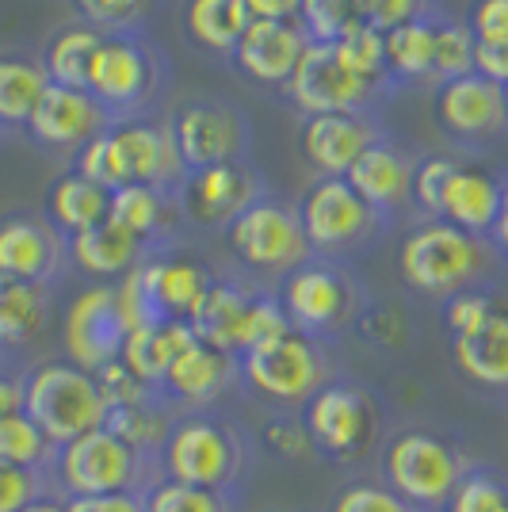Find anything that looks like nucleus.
I'll return each mask as SVG.
<instances>
[{
	"instance_id": "423d86ee",
	"label": "nucleus",
	"mask_w": 508,
	"mask_h": 512,
	"mask_svg": "<svg viewBox=\"0 0 508 512\" xmlns=\"http://www.w3.org/2000/svg\"><path fill=\"white\" fill-rule=\"evenodd\" d=\"M23 409L50 436V444H69L92 428H104L107 394L96 371L69 356H50L23 367Z\"/></svg>"
},
{
	"instance_id": "7c9ffc66",
	"label": "nucleus",
	"mask_w": 508,
	"mask_h": 512,
	"mask_svg": "<svg viewBox=\"0 0 508 512\" xmlns=\"http://www.w3.org/2000/svg\"><path fill=\"white\" fill-rule=\"evenodd\" d=\"M107 207H111V192H104L100 184L85 180L81 172H69L58 176L46 192V214H50V226L69 241V237L96 230L107 222Z\"/></svg>"
},
{
	"instance_id": "13d9d810",
	"label": "nucleus",
	"mask_w": 508,
	"mask_h": 512,
	"mask_svg": "<svg viewBox=\"0 0 508 512\" xmlns=\"http://www.w3.org/2000/svg\"><path fill=\"white\" fill-rule=\"evenodd\" d=\"M23 413V367H0V417Z\"/></svg>"
},
{
	"instance_id": "393cba45",
	"label": "nucleus",
	"mask_w": 508,
	"mask_h": 512,
	"mask_svg": "<svg viewBox=\"0 0 508 512\" xmlns=\"http://www.w3.org/2000/svg\"><path fill=\"white\" fill-rule=\"evenodd\" d=\"M256 291L260 287H249L237 276H214L211 291L203 295V302L195 306V314L188 321L191 333L199 341L230 352V356H241V333H245V318H249Z\"/></svg>"
},
{
	"instance_id": "ddd939ff",
	"label": "nucleus",
	"mask_w": 508,
	"mask_h": 512,
	"mask_svg": "<svg viewBox=\"0 0 508 512\" xmlns=\"http://www.w3.org/2000/svg\"><path fill=\"white\" fill-rule=\"evenodd\" d=\"M130 321L119 306L115 283H96L85 287L77 299L69 302L62 325L65 356L81 363L88 371H100L111 360H119L123 344H127Z\"/></svg>"
},
{
	"instance_id": "680f3d73",
	"label": "nucleus",
	"mask_w": 508,
	"mask_h": 512,
	"mask_svg": "<svg viewBox=\"0 0 508 512\" xmlns=\"http://www.w3.org/2000/svg\"><path fill=\"white\" fill-rule=\"evenodd\" d=\"M20 512H65V497H58V493H46V497H39V501H31L27 509Z\"/></svg>"
},
{
	"instance_id": "864d4df0",
	"label": "nucleus",
	"mask_w": 508,
	"mask_h": 512,
	"mask_svg": "<svg viewBox=\"0 0 508 512\" xmlns=\"http://www.w3.org/2000/svg\"><path fill=\"white\" fill-rule=\"evenodd\" d=\"M356 4H360V20L386 35L402 23L421 20L428 0H356Z\"/></svg>"
},
{
	"instance_id": "9b49d317",
	"label": "nucleus",
	"mask_w": 508,
	"mask_h": 512,
	"mask_svg": "<svg viewBox=\"0 0 508 512\" xmlns=\"http://www.w3.org/2000/svg\"><path fill=\"white\" fill-rule=\"evenodd\" d=\"M298 222L310 241V253L321 260H337V256L352 253L382 230V218L352 192V184L344 176H321L318 184L302 195Z\"/></svg>"
},
{
	"instance_id": "a18cd8bd",
	"label": "nucleus",
	"mask_w": 508,
	"mask_h": 512,
	"mask_svg": "<svg viewBox=\"0 0 508 512\" xmlns=\"http://www.w3.org/2000/svg\"><path fill=\"white\" fill-rule=\"evenodd\" d=\"M325 512H421V509H413L405 497H398L375 474H352L333 493V501H329Z\"/></svg>"
},
{
	"instance_id": "4c0bfd02",
	"label": "nucleus",
	"mask_w": 508,
	"mask_h": 512,
	"mask_svg": "<svg viewBox=\"0 0 508 512\" xmlns=\"http://www.w3.org/2000/svg\"><path fill=\"white\" fill-rule=\"evenodd\" d=\"M432 62H436V23L428 16L386 31V69L390 73L417 81V77H432Z\"/></svg>"
},
{
	"instance_id": "79ce46f5",
	"label": "nucleus",
	"mask_w": 508,
	"mask_h": 512,
	"mask_svg": "<svg viewBox=\"0 0 508 512\" xmlns=\"http://www.w3.org/2000/svg\"><path fill=\"white\" fill-rule=\"evenodd\" d=\"M241 505H245V497L203 490V486H184V482H172V478H161L146 493V512H241Z\"/></svg>"
},
{
	"instance_id": "cd10ccee",
	"label": "nucleus",
	"mask_w": 508,
	"mask_h": 512,
	"mask_svg": "<svg viewBox=\"0 0 508 512\" xmlns=\"http://www.w3.org/2000/svg\"><path fill=\"white\" fill-rule=\"evenodd\" d=\"M54 318V295L43 283L0 276V356H16L43 337Z\"/></svg>"
},
{
	"instance_id": "f704fd0d",
	"label": "nucleus",
	"mask_w": 508,
	"mask_h": 512,
	"mask_svg": "<svg viewBox=\"0 0 508 512\" xmlns=\"http://www.w3.org/2000/svg\"><path fill=\"white\" fill-rule=\"evenodd\" d=\"M46 85H50V77L43 65L4 54L0 58V127H27Z\"/></svg>"
},
{
	"instance_id": "aec40b11",
	"label": "nucleus",
	"mask_w": 508,
	"mask_h": 512,
	"mask_svg": "<svg viewBox=\"0 0 508 512\" xmlns=\"http://www.w3.org/2000/svg\"><path fill=\"white\" fill-rule=\"evenodd\" d=\"M306 46H310V39H306L298 20H253L233 50V62L245 77H253L260 85L287 88Z\"/></svg>"
},
{
	"instance_id": "a19ab883",
	"label": "nucleus",
	"mask_w": 508,
	"mask_h": 512,
	"mask_svg": "<svg viewBox=\"0 0 508 512\" xmlns=\"http://www.w3.org/2000/svg\"><path fill=\"white\" fill-rule=\"evenodd\" d=\"M85 180L92 184H100L104 192H115V188H123V184H134L130 180V165H127V153H123V142H119V134L115 127L100 130L96 138H88L85 146L77 150V169Z\"/></svg>"
},
{
	"instance_id": "0eeeda50",
	"label": "nucleus",
	"mask_w": 508,
	"mask_h": 512,
	"mask_svg": "<svg viewBox=\"0 0 508 512\" xmlns=\"http://www.w3.org/2000/svg\"><path fill=\"white\" fill-rule=\"evenodd\" d=\"M58 497H100V493H149L161 482L157 455L138 451L111 428H92L58 448L54 463Z\"/></svg>"
},
{
	"instance_id": "1a4fd4ad",
	"label": "nucleus",
	"mask_w": 508,
	"mask_h": 512,
	"mask_svg": "<svg viewBox=\"0 0 508 512\" xmlns=\"http://www.w3.org/2000/svg\"><path fill=\"white\" fill-rule=\"evenodd\" d=\"M214 272L188 253H146L127 276L115 283L119 306L130 329L161 325V321H191L195 306L211 291Z\"/></svg>"
},
{
	"instance_id": "603ef678",
	"label": "nucleus",
	"mask_w": 508,
	"mask_h": 512,
	"mask_svg": "<svg viewBox=\"0 0 508 512\" xmlns=\"http://www.w3.org/2000/svg\"><path fill=\"white\" fill-rule=\"evenodd\" d=\"M264 444L276 451L279 459H302V455L310 451V440H306L302 417H298V413H268Z\"/></svg>"
},
{
	"instance_id": "f3484780",
	"label": "nucleus",
	"mask_w": 508,
	"mask_h": 512,
	"mask_svg": "<svg viewBox=\"0 0 508 512\" xmlns=\"http://www.w3.org/2000/svg\"><path fill=\"white\" fill-rule=\"evenodd\" d=\"M260 199V188H256V176L245 165H214V169H199L188 172L180 192H176V203H180V214L195 222V226H230L237 214L245 207H253Z\"/></svg>"
},
{
	"instance_id": "5fc2aeb1",
	"label": "nucleus",
	"mask_w": 508,
	"mask_h": 512,
	"mask_svg": "<svg viewBox=\"0 0 508 512\" xmlns=\"http://www.w3.org/2000/svg\"><path fill=\"white\" fill-rule=\"evenodd\" d=\"M466 27L474 31L478 43H508V0H474Z\"/></svg>"
},
{
	"instance_id": "e2e57ef3",
	"label": "nucleus",
	"mask_w": 508,
	"mask_h": 512,
	"mask_svg": "<svg viewBox=\"0 0 508 512\" xmlns=\"http://www.w3.org/2000/svg\"><path fill=\"white\" fill-rule=\"evenodd\" d=\"M4 363H12V360H8V356H0V367H4Z\"/></svg>"
},
{
	"instance_id": "8fccbe9b",
	"label": "nucleus",
	"mask_w": 508,
	"mask_h": 512,
	"mask_svg": "<svg viewBox=\"0 0 508 512\" xmlns=\"http://www.w3.org/2000/svg\"><path fill=\"white\" fill-rule=\"evenodd\" d=\"M46 493H54L46 474L0 459V512H20V509H27L31 501L46 497Z\"/></svg>"
},
{
	"instance_id": "a211bd4d",
	"label": "nucleus",
	"mask_w": 508,
	"mask_h": 512,
	"mask_svg": "<svg viewBox=\"0 0 508 512\" xmlns=\"http://www.w3.org/2000/svg\"><path fill=\"white\" fill-rule=\"evenodd\" d=\"M172 134L188 172L233 165L245 150V123L237 111L222 104H188L176 115Z\"/></svg>"
},
{
	"instance_id": "9d476101",
	"label": "nucleus",
	"mask_w": 508,
	"mask_h": 512,
	"mask_svg": "<svg viewBox=\"0 0 508 512\" xmlns=\"http://www.w3.org/2000/svg\"><path fill=\"white\" fill-rule=\"evenodd\" d=\"M226 245L241 268L276 279V283L314 256L310 241L302 234L298 211L283 207L276 199H256L253 207L237 214L226 226Z\"/></svg>"
},
{
	"instance_id": "f03ea898",
	"label": "nucleus",
	"mask_w": 508,
	"mask_h": 512,
	"mask_svg": "<svg viewBox=\"0 0 508 512\" xmlns=\"http://www.w3.org/2000/svg\"><path fill=\"white\" fill-rule=\"evenodd\" d=\"M302 428L310 440V455L333 470L360 474L363 467H375L386 436L394 432V413L379 390H371L360 379L337 375L325 383L302 406Z\"/></svg>"
},
{
	"instance_id": "2eb2a0df",
	"label": "nucleus",
	"mask_w": 508,
	"mask_h": 512,
	"mask_svg": "<svg viewBox=\"0 0 508 512\" xmlns=\"http://www.w3.org/2000/svg\"><path fill=\"white\" fill-rule=\"evenodd\" d=\"M65 268H69V249L50 222L27 214L0 218V276L54 287L65 276Z\"/></svg>"
},
{
	"instance_id": "49530a36",
	"label": "nucleus",
	"mask_w": 508,
	"mask_h": 512,
	"mask_svg": "<svg viewBox=\"0 0 508 512\" xmlns=\"http://www.w3.org/2000/svg\"><path fill=\"white\" fill-rule=\"evenodd\" d=\"M474 31L466 23L444 20L436 23V62H432V77L440 81H455V77H466L474 73Z\"/></svg>"
},
{
	"instance_id": "6ab92c4d",
	"label": "nucleus",
	"mask_w": 508,
	"mask_h": 512,
	"mask_svg": "<svg viewBox=\"0 0 508 512\" xmlns=\"http://www.w3.org/2000/svg\"><path fill=\"white\" fill-rule=\"evenodd\" d=\"M149 88H153V58L146 46H138L127 35H104L88 73V96L104 111H127L146 100Z\"/></svg>"
},
{
	"instance_id": "412c9836",
	"label": "nucleus",
	"mask_w": 508,
	"mask_h": 512,
	"mask_svg": "<svg viewBox=\"0 0 508 512\" xmlns=\"http://www.w3.org/2000/svg\"><path fill=\"white\" fill-rule=\"evenodd\" d=\"M31 138L54 150H81L88 138L107 130V111L81 88L46 85L43 100L31 115Z\"/></svg>"
},
{
	"instance_id": "052dcab7",
	"label": "nucleus",
	"mask_w": 508,
	"mask_h": 512,
	"mask_svg": "<svg viewBox=\"0 0 508 512\" xmlns=\"http://www.w3.org/2000/svg\"><path fill=\"white\" fill-rule=\"evenodd\" d=\"M489 245L497 249L501 260H508V184H505V199H501V211H497V222L489 230Z\"/></svg>"
},
{
	"instance_id": "09e8293b",
	"label": "nucleus",
	"mask_w": 508,
	"mask_h": 512,
	"mask_svg": "<svg viewBox=\"0 0 508 512\" xmlns=\"http://www.w3.org/2000/svg\"><path fill=\"white\" fill-rule=\"evenodd\" d=\"M283 333H291V321H287V314H283L276 291H264V287H260L253 306H249V318H245L241 356L253 352V348H260V344L276 341V337H283ZM241 356H237V360H241Z\"/></svg>"
},
{
	"instance_id": "6e6d98bb",
	"label": "nucleus",
	"mask_w": 508,
	"mask_h": 512,
	"mask_svg": "<svg viewBox=\"0 0 508 512\" xmlns=\"http://www.w3.org/2000/svg\"><path fill=\"white\" fill-rule=\"evenodd\" d=\"M65 512H146V493H100V497H65Z\"/></svg>"
},
{
	"instance_id": "473e14b6",
	"label": "nucleus",
	"mask_w": 508,
	"mask_h": 512,
	"mask_svg": "<svg viewBox=\"0 0 508 512\" xmlns=\"http://www.w3.org/2000/svg\"><path fill=\"white\" fill-rule=\"evenodd\" d=\"M249 23H253V12L245 8V0H188L184 8L188 35L214 54H233Z\"/></svg>"
},
{
	"instance_id": "bb28decb",
	"label": "nucleus",
	"mask_w": 508,
	"mask_h": 512,
	"mask_svg": "<svg viewBox=\"0 0 508 512\" xmlns=\"http://www.w3.org/2000/svg\"><path fill=\"white\" fill-rule=\"evenodd\" d=\"M180 214V203L172 192H161L153 184H123L111 192V207H107V222L123 226L130 237H138L149 253L161 249V241L172 234Z\"/></svg>"
},
{
	"instance_id": "39448f33",
	"label": "nucleus",
	"mask_w": 508,
	"mask_h": 512,
	"mask_svg": "<svg viewBox=\"0 0 508 512\" xmlns=\"http://www.w3.org/2000/svg\"><path fill=\"white\" fill-rule=\"evenodd\" d=\"M337 375L340 367L329 344L295 329L241 356V390L268 413H302V406Z\"/></svg>"
},
{
	"instance_id": "b1692460",
	"label": "nucleus",
	"mask_w": 508,
	"mask_h": 512,
	"mask_svg": "<svg viewBox=\"0 0 508 512\" xmlns=\"http://www.w3.org/2000/svg\"><path fill=\"white\" fill-rule=\"evenodd\" d=\"M115 134H119V142H123L130 180H134V184H153V188L172 192V195L180 192L188 169H184V161H180L172 127L146 123V119H123V123H115Z\"/></svg>"
},
{
	"instance_id": "37998d69",
	"label": "nucleus",
	"mask_w": 508,
	"mask_h": 512,
	"mask_svg": "<svg viewBox=\"0 0 508 512\" xmlns=\"http://www.w3.org/2000/svg\"><path fill=\"white\" fill-rule=\"evenodd\" d=\"M333 54H337V62L344 65L352 77L367 81L371 88L390 73V69H386V35L375 31V27H367V23L352 27L340 43H333Z\"/></svg>"
},
{
	"instance_id": "dca6fc26",
	"label": "nucleus",
	"mask_w": 508,
	"mask_h": 512,
	"mask_svg": "<svg viewBox=\"0 0 508 512\" xmlns=\"http://www.w3.org/2000/svg\"><path fill=\"white\" fill-rule=\"evenodd\" d=\"M436 119H440V127L451 138H463V142L501 138L508 130L505 88L486 81L482 73L440 81V88H436Z\"/></svg>"
},
{
	"instance_id": "bf43d9fd",
	"label": "nucleus",
	"mask_w": 508,
	"mask_h": 512,
	"mask_svg": "<svg viewBox=\"0 0 508 512\" xmlns=\"http://www.w3.org/2000/svg\"><path fill=\"white\" fill-rule=\"evenodd\" d=\"M253 20H298L302 0H245Z\"/></svg>"
},
{
	"instance_id": "f257e3e1",
	"label": "nucleus",
	"mask_w": 508,
	"mask_h": 512,
	"mask_svg": "<svg viewBox=\"0 0 508 512\" xmlns=\"http://www.w3.org/2000/svg\"><path fill=\"white\" fill-rule=\"evenodd\" d=\"M256 459H260L256 436L226 409L176 413L169 436L157 451L161 478L233 497H245L256 474Z\"/></svg>"
},
{
	"instance_id": "de8ad7c7",
	"label": "nucleus",
	"mask_w": 508,
	"mask_h": 512,
	"mask_svg": "<svg viewBox=\"0 0 508 512\" xmlns=\"http://www.w3.org/2000/svg\"><path fill=\"white\" fill-rule=\"evenodd\" d=\"M459 169V161H451V157H424L413 165V207L428 218V222H436L440 218V207H444V192H447V180L455 176Z\"/></svg>"
},
{
	"instance_id": "c85d7f7f",
	"label": "nucleus",
	"mask_w": 508,
	"mask_h": 512,
	"mask_svg": "<svg viewBox=\"0 0 508 512\" xmlns=\"http://www.w3.org/2000/svg\"><path fill=\"white\" fill-rule=\"evenodd\" d=\"M501 199H505V184L493 172L459 165L455 176L447 180L440 222H451L455 230H466L474 237H489L497 211H501Z\"/></svg>"
},
{
	"instance_id": "f8f14e48",
	"label": "nucleus",
	"mask_w": 508,
	"mask_h": 512,
	"mask_svg": "<svg viewBox=\"0 0 508 512\" xmlns=\"http://www.w3.org/2000/svg\"><path fill=\"white\" fill-rule=\"evenodd\" d=\"M241 390V360L214 348V344L191 337L172 367L165 371V379L157 386L161 402L172 413H191V409H222V402Z\"/></svg>"
},
{
	"instance_id": "20e7f679",
	"label": "nucleus",
	"mask_w": 508,
	"mask_h": 512,
	"mask_svg": "<svg viewBox=\"0 0 508 512\" xmlns=\"http://www.w3.org/2000/svg\"><path fill=\"white\" fill-rule=\"evenodd\" d=\"M501 256L489 245V237H474L455 230L451 222H424L402 241L398 272L405 287L424 299L447 302L470 287H489Z\"/></svg>"
},
{
	"instance_id": "7ed1b4c3",
	"label": "nucleus",
	"mask_w": 508,
	"mask_h": 512,
	"mask_svg": "<svg viewBox=\"0 0 508 512\" xmlns=\"http://www.w3.org/2000/svg\"><path fill=\"white\" fill-rule=\"evenodd\" d=\"M470 463L474 455L455 428L409 421L394 425V432L386 436L375 459V478L405 497L413 509L444 512Z\"/></svg>"
},
{
	"instance_id": "0e129e2a",
	"label": "nucleus",
	"mask_w": 508,
	"mask_h": 512,
	"mask_svg": "<svg viewBox=\"0 0 508 512\" xmlns=\"http://www.w3.org/2000/svg\"><path fill=\"white\" fill-rule=\"evenodd\" d=\"M505 107H508V85H505Z\"/></svg>"
},
{
	"instance_id": "58836bf2",
	"label": "nucleus",
	"mask_w": 508,
	"mask_h": 512,
	"mask_svg": "<svg viewBox=\"0 0 508 512\" xmlns=\"http://www.w3.org/2000/svg\"><path fill=\"white\" fill-rule=\"evenodd\" d=\"M508 310V299L489 283V287H470V291H459L447 302H440V314H444L447 337L451 341H463V337H474L482 333L489 321L497 314Z\"/></svg>"
},
{
	"instance_id": "4be33fe9",
	"label": "nucleus",
	"mask_w": 508,
	"mask_h": 512,
	"mask_svg": "<svg viewBox=\"0 0 508 512\" xmlns=\"http://www.w3.org/2000/svg\"><path fill=\"white\" fill-rule=\"evenodd\" d=\"M375 142L379 130L363 119V111L310 115L302 123V153L321 176H344Z\"/></svg>"
},
{
	"instance_id": "e433bc0d",
	"label": "nucleus",
	"mask_w": 508,
	"mask_h": 512,
	"mask_svg": "<svg viewBox=\"0 0 508 512\" xmlns=\"http://www.w3.org/2000/svg\"><path fill=\"white\" fill-rule=\"evenodd\" d=\"M0 459L16 463V467L39 470V474L50 478L54 463H58V444H50V436L23 409V413H12V417H0Z\"/></svg>"
},
{
	"instance_id": "a878e982",
	"label": "nucleus",
	"mask_w": 508,
	"mask_h": 512,
	"mask_svg": "<svg viewBox=\"0 0 508 512\" xmlns=\"http://www.w3.org/2000/svg\"><path fill=\"white\" fill-rule=\"evenodd\" d=\"M344 180L352 184V192L360 195L371 211L386 218L390 211H398L413 192V161L402 150L375 142L352 169L344 172Z\"/></svg>"
},
{
	"instance_id": "c9c22d12",
	"label": "nucleus",
	"mask_w": 508,
	"mask_h": 512,
	"mask_svg": "<svg viewBox=\"0 0 508 512\" xmlns=\"http://www.w3.org/2000/svg\"><path fill=\"white\" fill-rule=\"evenodd\" d=\"M172 413L165 402H161V394L153 390L149 398H138V402H119V406H107V421L104 428H111L115 436H123L127 444H134L138 451H149V455H157L161 444H165V436H169V425H172Z\"/></svg>"
},
{
	"instance_id": "c756f323",
	"label": "nucleus",
	"mask_w": 508,
	"mask_h": 512,
	"mask_svg": "<svg viewBox=\"0 0 508 512\" xmlns=\"http://www.w3.org/2000/svg\"><path fill=\"white\" fill-rule=\"evenodd\" d=\"M69 249V264L81 272V276L96 279V283H119L130 268L149 253L138 237H130L123 226L115 222H104L96 230H85V234L69 237L65 241Z\"/></svg>"
},
{
	"instance_id": "6e6552de",
	"label": "nucleus",
	"mask_w": 508,
	"mask_h": 512,
	"mask_svg": "<svg viewBox=\"0 0 508 512\" xmlns=\"http://www.w3.org/2000/svg\"><path fill=\"white\" fill-rule=\"evenodd\" d=\"M276 299L295 333L329 344L344 337L367 314V295L360 279L337 260L310 256L302 268L276 283Z\"/></svg>"
},
{
	"instance_id": "5701e85b",
	"label": "nucleus",
	"mask_w": 508,
	"mask_h": 512,
	"mask_svg": "<svg viewBox=\"0 0 508 512\" xmlns=\"http://www.w3.org/2000/svg\"><path fill=\"white\" fill-rule=\"evenodd\" d=\"M451 367L466 390L493 406H508V310L489 321L482 333L451 341Z\"/></svg>"
},
{
	"instance_id": "c03bdc74",
	"label": "nucleus",
	"mask_w": 508,
	"mask_h": 512,
	"mask_svg": "<svg viewBox=\"0 0 508 512\" xmlns=\"http://www.w3.org/2000/svg\"><path fill=\"white\" fill-rule=\"evenodd\" d=\"M298 23L310 43H340L352 27H360V4L356 0H302Z\"/></svg>"
},
{
	"instance_id": "4d7b16f0",
	"label": "nucleus",
	"mask_w": 508,
	"mask_h": 512,
	"mask_svg": "<svg viewBox=\"0 0 508 512\" xmlns=\"http://www.w3.org/2000/svg\"><path fill=\"white\" fill-rule=\"evenodd\" d=\"M474 73H482L493 85H508V43H478L474 46Z\"/></svg>"
},
{
	"instance_id": "3c124183",
	"label": "nucleus",
	"mask_w": 508,
	"mask_h": 512,
	"mask_svg": "<svg viewBox=\"0 0 508 512\" xmlns=\"http://www.w3.org/2000/svg\"><path fill=\"white\" fill-rule=\"evenodd\" d=\"M77 8L96 31H127L146 16L149 0H77Z\"/></svg>"
},
{
	"instance_id": "4468645a",
	"label": "nucleus",
	"mask_w": 508,
	"mask_h": 512,
	"mask_svg": "<svg viewBox=\"0 0 508 512\" xmlns=\"http://www.w3.org/2000/svg\"><path fill=\"white\" fill-rule=\"evenodd\" d=\"M287 92L295 100L298 111L310 115H344V111H363L375 88L352 77L344 65L337 62L329 43H310L302 62H298L295 77L287 81Z\"/></svg>"
},
{
	"instance_id": "ea45409f",
	"label": "nucleus",
	"mask_w": 508,
	"mask_h": 512,
	"mask_svg": "<svg viewBox=\"0 0 508 512\" xmlns=\"http://www.w3.org/2000/svg\"><path fill=\"white\" fill-rule=\"evenodd\" d=\"M444 512H508V470L474 459Z\"/></svg>"
},
{
	"instance_id": "72a5a7b5",
	"label": "nucleus",
	"mask_w": 508,
	"mask_h": 512,
	"mask_svg": "<svg viewBox=\"0 0 508 512\" xmlns=\"http://www.w3.org/2000/svg\"><path fill=\"white\" fill-rule=\"evenodd\" d=\"M100 43H104V31H96L92 23H73V27L58 31L43 58L50 85L88 92V73H92V58H96Z\"/></svg>"
},
{
	"instance_id": "2f4dec72",
	"label": "nucleus",
	"mask_w": 508,
	"mask_h": 512,
	"mask_svg": "<svg viewBox=\"0 0 508 512\" xmlns=\"http://www.w3.org/2000/svg\"><path fill=\"white\" fill-rule=\"evenodd\" d=\"M188 321H161V325H138L127 333V344L119 352V360L127 363V371L134 379H142L146 386H161L165 371L172 367L176 352L191 341Z\"/></svg>"
}]
</instances>
